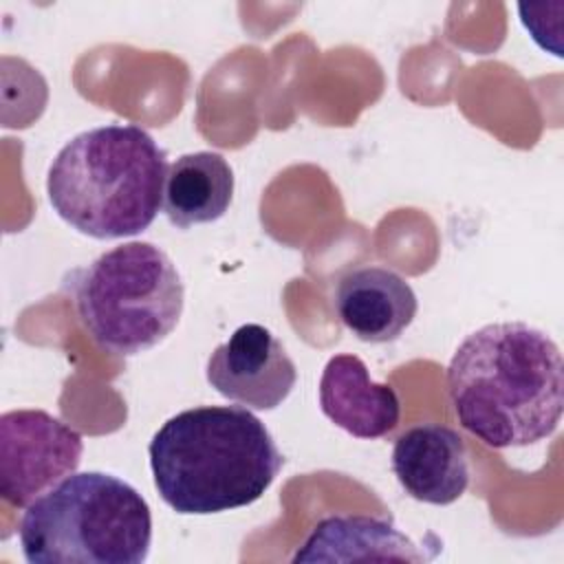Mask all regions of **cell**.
Instances as JSON below:
<instances>
[{"label":"cell","mask_w":564,"mask_h":564,"mask_svg":"<svg viewBox=\"0 0 564 564\" xmlns=\"http://www.w3.org/2000/svg\"><path fill=\"white\" fill-rule=\"evenodd\" d=\"M165 150L134 123L75 134L53 159L46 194L53 212L95 240L145 231L163 207Z\"/></svg>","instance_id":"3957f363"},{"label":"cell","mask_w":564,"mask_h":564,"mask_svg":"<svg viewBox=\"0 0 564 564\" xmlns=\"http://www.w3.org/2000/svg\"><path fill=\"white\" fill-rule=\"evenodd\" d=\"M207 383L249 410H275L297 381V368L282 341L262 324L238 326L207 359Z\"/></svg>","instance_id":"52a82bcc"},{"label":"cell","mask_w":564,"mask_h":564,"mask_svg":"<svg viewBox=\"0 0 564 564\" xmlns=\"http://www.w3.org/2000/svg\"><path fill=\"white\" fill-rule=\"evenodd\" d=\"M350 560L423 562L427 555L390 518L372 516H328L313 527L293 555V564Z\"/></svg>","instance_id":"8fae6325"},{"label":"cell","mask_w":564,"mask_h":564,"mask_svg":"<svg viewBox=\"0 0 564 564\" xmlns=\"http://www.w3.org/2000/svg\"><path fill=\"white\" fill-rule=\"evenodd\" d=\"M18 540L29 564H143L152 513L130 482L79 471L24 509Z\"/></svg>","instance_id":"277c9868"},{"label":"cell","mask_w":564,"mask_h":564,"mask_svg":"<svg viewBox=\"0 0 564 564\" xmlns=\"http://www.w3.org/2000/svg\"><path fill=\"white\" fill-rule=\"evenodd\" d=\"M458 423L494 449L549 438L564 408L560 346L527 322H494L469 333L447 366Z\"/></svg>","instance_id":"6da1fadb"},{"label":"cell","mask_w":564,"mask_h":564,"mask_svg":"<svg viewBox=\"0 0 564 564\" xmlns=\"http://www.w3.org/2000/svg\"><path fill=\"white\" fill-rule=\"evenodd\" d=\"M148 456L161 500L183 516L249 507L284 465L267 425L240 405H198L170 416Z\"/></svg>","instance_id":"7a4b0ae2"},{"label":"cell","mask_w":564,"mask_h":564,"mask_svg":"<svg viewBox=\"0 0 564 564\" xmlns=\"http://www.w3.org/2000/svg\"><path fill=\"white\" fill-rule=\"evenodd\" d=\"M319 408L328 421L357 438H381L401 416V401L388 383L370 379L357 355H335L319 377Z\"/></svg>","instance_id":"30bf717a"},{"label":"cell","mask_w":564,"mask_h":564,"mask_svg":"<svg viewBox=\"0 0 564 564\" xmlns=\"http://www.w3.org/2000/svg\"><path fill=\"white\" fill-rule=\"evenodd\" d=\"M82 434L46 410H7L0 416V494L26 509L35 498L75 474Z\"/></svg>","instance_id":"8992f818"},{"label":"cell","mask_w":564,"mask_h":564,"mask_svg":"<svg viewBox=\"0 0 564 564\" xmlns=\"http://www.w3.org/2000/svg\"><path fill=\"white\" fill-rule=\"evenodd\" d=\"M77 317L106 352L132 357L159 346L183 315L185 284L170 256L143 240L112 247L66 278Z\"/></svg>","instance_id":"5b68a950"},{"label":"cell","mask_w":564,"mask_h":564,"mask_svg":"<svg viewBox=\"0 0 564 564\" xmlns=\"http://www.w3.org/2000/svg\"><path fill=\"white\" fill-rule=\"evenodd\" d=\"M339 322L366 344H388L414 322L416 293L397 271L366 264L346 271L333 291Z\"/></svg>","instance_id":"9c48e42d"},{"label":"cell","mask_w":564,"mask_h":564,"mask_svg":"<svg viewBox=\"0 0 564 564\" xmlns=\"http://www.w3.org/2000/svg\"><path fill=\"white\" fill-rule=\"evenodd\" d=\"M234 200V170L212 150L178 156L165 176L163 212L178 229L223 218Z\"/></svg>","instance_id":"7c38bea8"},{"label":"cell","mask_w":564,"mask_h":564,"mask_svg":"<svg viewBox=\"0 0 564 564\" xmlns=\"http://www.w3.org/2000/svg\"><path fill=\"white\" fill-rule=\"evenodd\" d=\"M392 471L403 491L427 505H452L469 485L463 436L441 423L405 430L392 447Z\"/></svg>","instance_id":"ba28073f"}]
</instances>
